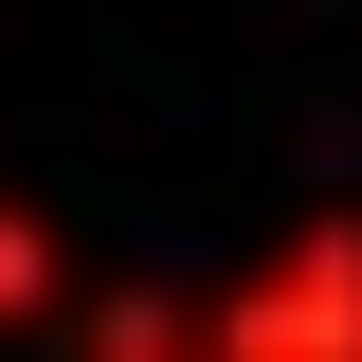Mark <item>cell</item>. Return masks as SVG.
<instances>
[{"label":"cell","mask_w":362,"mask_h":362,"mask_svg":"<svg viewBox=\"0 0 362 362\" xmlns=\"http://www.w3.org/2000/svg\"><path fill=\"white\" fill-rule=\"evenodd\" d=\"M90 362H181V308H90Z\"/></svg>","instance_id":"cell-3"},{"label":"cell","mask_w":362,"mask_h":362,"mask_svg":"<svg viewBox=\"0 0 362 362\" xmlns=\"http://www.w3.org/2000/svg\"><path fill=\"white\" fill-rule=\"evenodd\" d=\"M54 308V235H37V199H0V326H37Z\"/></svg>","instance_id":"cell-2"},{"label":"cell","mask_w":362,"mask_h":362,"mask_svg":"<svg viewBox=\"0 0 362 362\" xmlns=\"http://www.w3.org/2000/svg\"><path fill=\"white\" fill-rule=\"evenodd\" d=\"M181 362H362V218H308L272 272L181 308Z\"/></svg>","instance_id":"cell-1"}]
</instances>
